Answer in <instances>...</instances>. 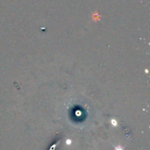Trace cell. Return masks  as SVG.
Masks as SVG:
<instances>
[{"instance_id":"cell-1","label":"cell","mask_w":150,"mask_h":150,"mask_svg":"<svg viewBox=\"0 0 150 150\" xmlns=\"http://www.w3.org/2000/svg\"><path fill=\"white\" fill-rule=\"evenodd\" d=\"M114 150H125L124 148L122 147L121 146H114Z\"/></svg>"},{"instance_id":"cell-2","label":"cell","mask_w":150,"mask_h":150,"mask_svg":"<svg viewBox=\"0 0 150 150\" xmlns=\"http://www.w3.org/2000/svg\"><path fill=\"white\" fill-rule=\"evenodd\" d=\"M111 123H112L113 125H114V126H116L117 125V121H116V120H111Z\"/></svg>"},{"instance_id":"cell-3","label":"cell","mask_w":150,"mask_h":150,"mask_svg":"<svg viewBox=\"0 0 150 150\" xmlns=\"http://www.w3.org/2000/svg\"><path fill=\"white\" fill-rule=\"evenodd\" d=\"M67 144H70V141H67Z\"/></svg>"}]
</instances>
